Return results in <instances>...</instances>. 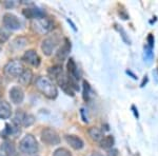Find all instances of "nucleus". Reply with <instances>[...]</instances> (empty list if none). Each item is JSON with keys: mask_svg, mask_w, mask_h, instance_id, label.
Wrapping results in <instances>:
<instances>
[{"mask_svg": "<svg viewBox=\"0 0 158 156\" xmlns=\"http://www.w3.org/2000/svg\"><path fill=\"white\" fill-rule=\"evenodd\" d=\"M35 86H36L37 90L42 93L45 97L50 99H55L58 95L57 92V88L54 83H53L52 80H50L49 78L47 77H38L36 82H35Z\"/></svg>", "mask_w": 158, "mask_h": 156, "instance_id": "obj_1", "label": "nucleus"}, {"mask_svg": "<svg viewBox=\"0 0 158 156\" xmlns=\"http://www.w3.org/2000/svg\"><path fill=\"white\" fill-rule=\"evenodd\" d=\"M19 150L25 155H34L38 152V142L32 134H27L19 142Z\"/></svg>", "mask_w": 158, "mask_h": 156, "instance_id": "obj_2", "label": "nucleus"}, {"mask_svg": "<svg viewBox=\"0 0 158 156\" xmlns=\"http://www.w3.org/2000/svg\"><path fill=\"white\" fill-rule=\"evenodd\" d=\"M24 68L20 60H11L4 65V74L9 77H18L23 72Z\"/></svg>", "mask_w": 158, "mask_h": 156, "instance_id": "obj_3", "label": "nucleus"}, {"mask_svg": "<svg viewBox=\"0 0 158 156\" xmlns=\"http://www.w3.org/2000/svg\"><path fill=\"white\" fill-rule=\"evenodd\" d=\"M41 140L49 145H56L60 142L59 134L52 128H45L41 131Z\"/></svg>", "mask_w": 158, "mask_h": 156, "instance_id": "obj_4", "label": "nucleus"}, {"mask_svg": "<svg viewBox=\"0 0 158 156\" xmlns=\"http://www.w3.org/2000/svg\"><path fill=\"white\" fill-rule=\"evenodd\" d=\"M31 25H32V29L34 30L35 32L39 33V34H47L51 30V27H52L51 21L48 18H45V17L32 20Z\"/></svg>", "mask_w": 158, "mask_h": 156, "instance_id": "obj_5", "label": "nucleus"}, {"mask_svg": "<svg viewBox=\"0 0 158 156\" xmlns=\"http://www.w3.org/2000/svg\"><path fill=\"white\" fill-rule=\"evenodd\" d=\"M14 122L17 124V126L27 128V127L32 126V124L35 122V117L33 116L32 114L25 113V112H22V111H18L16 114H15Z\"/></svg>", "mask_w": 158, "mask_h": 156, "instance_id": "obj_6", "label": "nucleus"}, {"mask_svg": "<svg viewBox=\"0 0 158 156\" xmlns=\"http://www.w3.org/2000/svg\"><path fill=\"white\" fill-rule=\"evenodd\" d=\"M58 42H59V38L56 36V35H53V36H49L45 38L41 43V50H42L43 54L50 56L53 53V51L55 50V48L57 47Z\"/></svg>", "mask_w": 158, "mask_h": 156, "instance_id": "obj_7", "label": "nucleus"}, {"mask_svg": "<svg viewBox=\"0 0 158 156\" xmlns=\"http://www.w3.org/2000/svg\"><path fill=\"white\" fill-rule=\"evenodd\" d=\"M3 25L9 30H19L21 27V22L14 14L6 13L3 16Z\"/></svg>", "mask_w": 158, "mask_h": 156, "instance_id": "obj_8", "label": "nucleus"}, {"mask_svg": "<svg viewBox=\"0 0 158 156\" xmlns=\"http://www.w3.org/2000/svg\"><path fill=\"white\" fill-rule=\"evenodd\" d=\"M22 60L25 63L33 66H38L40 65V57L37 54V52L35 50H29L24 53L22 56Z\"/></svg>", "mask_w": 158, "mask_h": 156, "instance_id": "obj_9", "label": "nucleus"}, {"mask_svg": "<svg viewBox=\"0 0 158 156\" xmlns=\"http://www.w3.org/2000/svg\"><path fill=\"white\" fill-rule=\"evenodd\" d=\"M9 94H10L11 101L13 103H15V104L22 103V101H23V99H24V92L20 86H13L11 90H10Z\"/></svg>", "mask_w": 158, "mask_h": 156, "instance_id": "obj_10", "label": "nucleus"}, {"mask_svg": "<svg viewBox=\"0 0 158 156\" xmlns=\"http://www.w3.org/2000/svg\"><path fill=\"white\" fill-rule=\"evenodd\" d=\"M70 51H71V42L68 38H64V39H63L62 45L59 48L57 54H56V58H57V60H59L62 62V61L67 58V56L69 55Z\"/></svg>", "mask_w": 158, "mask_h": 156, "instance_id": "obj_11", "label": "nucleus"}, {"mask_svg": "<svg viewBox=\"0 0 158 156\" xmlns=\"http://www.w3.org/2000/svg\"><path fill=\"white\" fill-rule=\"evenodd\" d=\"M22 13H23V15L27 18L32 20L44 17V13L40 9H38V7H27V9H24Z\"/></svg>", "mask_w": 158, "mask_h": 156, "instance_id": "obj_12", "label": "nucleus"}, {"mask_svg": "<svg viewBox=\"0 0 158 156\" xmlns=\"http://www.w3.org/2000/svg\"><path fill=\"white\" fill-rule=\"evenodd\" d=\"M65 140H67L68 144L75 150L82 149L83 145H85L83 140L81 139L80 137L76 136V135H67V136H65Z\"/></svg>", "mask_w": 158, "mask_h": 156, "instance_id": "obj_13", "label": "nucleus"}, {"mask_svg": "<svg viewBox=\"0 0 158 156\" xmlns=\"http://www.w3.org/2000/svg\"><path fill=\"white\" fill-rule=\"evenodd\" d=\"M67 68H68V72H69V77L74 79V80H79L80 74H79L78 68H77V65H76V63L73 58H70V59H69Z\"/></svg>", "mask_w": 158, "mask_h": 156, "instance_id": "obj_14", "label": "nucleus"}, {"mask_svg": "<svg viewBox=\"0 0 158 156\" xmlns=\"http://www.w3.org/2000/svg\"><path fill=\"white\" fill-rule=\"evenodd\" d=\"M12 115V107L6 100H0V118L7 119Z\"/></svg>", "mask_w": 158, "mask_h": 156, "instance_id": "obj_15", "label": "nucleus"}, {"mask_svg": "<svg viewBox=\"0 0 158 156\" xmlns=\"http://www.w3.org/2000/svg\"><path fill=\"white\" fill-rule=\"evenodd\" d=\"M32 78H33V73H32V71L29 70V69H24L23 72L18 76L19 83L24 86H29L31 83V81H32Z\"/></svg>", "mask_w": 158, "mask_h": 156, "instance_id": "obj_16", "label": "nucleus"}, {"mask_svg": "<svg viewBox=\"0 0 158 156\" xmlns=\"http://www.w3.org/2000/svg\"><path fill=\"white\" fill-rule=\"evenodd\" d=\"M1 149L3 152H6V156H20L15 149V145L11 141H4L1 145Z\"/></svg>", "mask_w": 158, "mask_h": 156, "instance_id": "obj_17", "label": "nucleus"}, {"mask_svg": "<svg viewBox=\"0 0 158 156\" xmlns=\"http://www.w3.org/2000/svg\"><path fill=\"white\" fill-rule=\"evenodd\" d=\"M89 135H90V137L94 140V141H100V140L103 138L102 131L95 127L91 128V129L89 130Z\"/></svg>", "mask_w": 158, "mask_h": 156, "instance_id": "obj_18", "label": "nucleus"}, {"mask_svg": "<svg viewBox=\"0 0 158 156\" xmlns=\"http://www.w3.org/2000/svg\"><path fill=\"white\" fill-rule=\"evenodd\" d=\"M114 142H115L114 137L112 135H106V136H103L102 139L99 141V144L102 149H111L114 145Z\"/></svg>", "mask_w": 158, "mask_h": 156, "instance_id": "obj_19", "label": "nucleus"}, {"mask_svg": "<svg viewBox=\"0 0 158 156\" xmlns=\"http://www.w3.org/2000/svg\"><path fill=\"white\" fill-rule=\"evenodd\" d=\"M62 71L63 70L60 65H54V66H51V68L49 69V74L52 76L53 78H55L56 76H57L59 73L62 72Z\"/></svg>", "mask_w": 158, "mask_h": 156, "instance_id": "obj_20", "label": "nucleus"}, {"mask_svg": "<svg viewBox=\"0 0 158 156\" xmlns=\"http://www.w3.org/2000/svg\"><path fill=\"white\" fill-rule=\"evenodd\" d=\"M53 156H72V154L65 148H59V149L55 150V152L53 153Z\"/></svg>", "mask_w": 158, "mask_h": 156, "instance_id": "obj_21", "label": "nucleus"}, {"mask_svg": "<svg viewBox=\"0 0 158 156\" xmlns=\"http://www.w3.org/2000/svg\"><path fill=\"white\" fill-rule=\"evenodd\" d=\"M90 91H91V86L89 84L88 81H83V99L86 101L90 98Z\"/></svg>", "mask_w": 158, "mask_h": 156, "instance_id": "obj_22", "label": "nucleus"}, {"mask_svg": "<svg viewBox=\"0 0 158 156\" xmlns=\"http://www.w3.org/2000/svg\"><path fill=\"white\" fill-rule=\"evenodd\" d=\"M144 59H146L148 62H151L153 59V52L152 48H150L148 47L146 50H144Z\"/></svg>", "mask_w": 158, "mask_h": 156, "instance_id": "obj_23", "label": "nucleus"}, {"mask_svg": "<svg viewBox=\"0 0 158 156\" xmlns=\"http://www.w3.org/2000/svg\"><path fill=\"white\" fill-rule=\"evenodd\" d=\"M116 27H117V29L119 30V32L121 33V36H122V38H123L124 41L127 42V44H131V41H130V39H128V38H127V36H126L127 33L124 32V30L122 29V27H118V25H116Z\"/></svg>", "mask_w": 158, "mask_h": 156, "instance_id": "obj_24", "label": "nucleus"}, {"mask_svg": "<svg viewBox=\"0 0 158 156\" xmlns=\"http://www.w3.org/2000/svg\"><path fill=\"white\" fill-rule=\"evenodd\" d=\"M147 41H148V43H149V47L150 48H154V35L153 34H150L149 36H148V39H147Z\"/></svg>", "mask_w": 158, "mask_h": 156, "instance_id": "obj_25", "label": "nucleus"}, {"mask_svg": "<svg viewBox=\"0 0 158 156\" xmlns=\"http://www.w3.org/2000/svg\"><path fill=\"white\" fill-rule=\"evenodd\" d=\"M132 110H133V112H134L135 117H136V118H138V117H139V114H138V111H137L136 107H135V106H132Z\"/></svg>", "mask_w": 158, "mask_h": 156, "instance_id": "obj_26", "label": "nucleus"}, {"mask_svg": "<svg viewBox=\"0 0 158 156\" xmlns=\"http://www.w3.org/2000/svg\"><path fill=\"white\" fill-rule=\"evenodd\" d=\"M117 151L113 150V151H109V156H117Z\"/></svg>", "mask_w": 158, "mask_h": 156, "instance_id": "obj_27", "label": "nucleus"}, {"mask_svg": "<svg viewBox=\"0 0 158 156\" xmlns=\"http://www.w3.org/2000/svg\"><path fill=\"white\" fill-rule=\"evenodd\" d=\"M148 82V76H144L143 77V80H142V82H141V84H140V86H144V84H146Z\"/></svg>", "mask_w": 158, "mask_h": 156, "instance_id": "obj_28", "label": "nucleus"}, {"mask_svg": "<svg viewBox=\"0 0 158 156\" xmlns=\"http://www.w3.org/2000/svg\"><path fill=\"white\" fill-rule=\"evenodd\" d=\"M127 73H128V74H130V75H131V76H132V77H133L134 79H137V77H136V75H135V74H133V73H132V72H131V71H127Z\"/></svg>", "mask_w": 158, "mask_h": 156, "instance_id": "obj_29", "label": "nucleus"}, {"mask_svg": "<svg viewBox=\"0 0 158 156\" xmlns=\"http://www.w3.org/2000/svg\"><path fill=\"white\" fill-rule=\"evenodd\" d=\"M91 156H103V155L100 154V153H98V152H95V153H93Z\"/></svg>", "mask_w": 158, "mask_h": 156, "instance_id": "obj_30", "label": "nucleus"}, {"mask_svg": "<svg viewBox=\"0 0 158 156\" xmlns=\"http://www.w3.org/2000/svg\"><path fill=\"white\" fill-rule=\"evenodd\" d=\"M0 156H4V155H2V154H0Z\"/></svg>", "mask_w": 158, "mask_h": 156, "instance_id": "obj_31", "label": "nucleus"}, {"mask_svg": "<svg viewBox=\"0 0 158 156\" xmlns=\"http://www.w3.org/2000/svg\"><path fill=\"white\" fill-rule=\"evenodd\" d=\"M0 51H1V48H0Z\"/></svg>", "mask_w": 158, "mask_h": 156, "instance_id": "obj_32", "label": "nucleus"}]
</instances>
